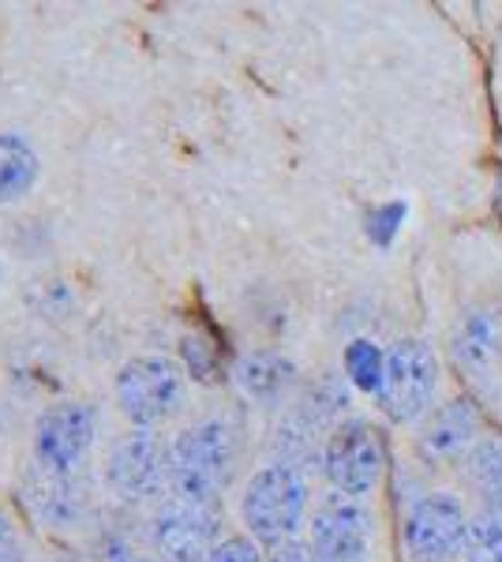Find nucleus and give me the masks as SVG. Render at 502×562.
I'll use <instances>...</instances> for the list:
<instances>
[{"mask_svg":"<svg viewBox=\"0 0 502 562\" xmlns=\"http://www.w3.org/2000/svg\"><path fill=\"white\" fill-rule=\"evenodd\" d=\"M241 465V428L225 416L191 424L169 442V492L191 503H217Z\"/></svg>","mask_w":502,"mask_h":562,"instance_id":"obj_1","label":"nucleus"},{"mask_svg":"<svg viewBox=\"0 0 502 562\" xmlns=\"http://www.w3.org/2000/svg\"><path fill=\"white\" fill-rule=\"evenodd\" d=\"M312 487L293 461H270L255 469L241 495V521L248 537L263 548H278L286 540H297L308 521Z\"/></svg>","mask_w":502,"mask_h":562,"instance_id":"obj_2","label":"nucleus"},{"mask_svg":"<svg viewBox=\"0 0 502 562\" xmlns=\"http://www.w3.org/2000/svg\"><path fill=\"white\" fill-rule=\"evenodd\" d=\"M116 409L132 428L158 431L185 409L188 375L169 357H132L124 360L113 379Z\"/></svg>","mask_w":502,"mask_h":562,"instance_id":"obj_3","label":"nucleus"},{"mask_svg":"<svg viewBox=\"0 0 502 562\" xmlns=\"http://www.w3.org/2000/svg\"><path fill=\"white\" fill-rule=\"evenodd\" d=\"M439 397V357L427 341L405 338L387 352V375L379 390V409L390 424H420Z\"/></svg>","mask_w":502,"mask_h":562,"instance_id":"obj_4","label":"nucleus"},{"mask_svg":"<svg viewBox=\"0 0 502 562\" xmlns=\"http://www.w3.org/2000/svg\"><path fill=\"white\" fill-rule=\"evenodd\" d=\"M323 473L337 495L368 498L387 476V442L376 424L342 420L334 424L323 447Z\"/></svg>","mask_w":502,"mask_h":562,"instance_id":"obj_5","label":"nucleus"},{"mask_svg":"<svg viewBox=\"0 0 502 562\" xmlns=\"http://www.w3.org/2000/svg\"><path fill=\"white\" fill-rule=\"evenodd\" d=\"M105 487L121 503H147L169 487V442L158 431L127 428L109 447Z\"/></svg>","mask_w":502,"mask_h":562,"instance_id":"obj_6","label":"nucleus"},{"mask_svg":"<svg viewBox=\"0 0 502 562\" xmlns=\"http://www.w3.org/2000/svg\"><path fill=\"white\" fill-rule=\"evenodd\" d=\"M465 537H469V510L454 492L416 498L401 525L409 562H454L465 551Z\"/></svg>","mask_w":502,"mask_h":562,"instance_id":"obj_7","label":"nucleus"},{"mask_svg":"<svg viewBox=\"0 0 502 562\" xmlns=\"http://www.w3.org/2000/svg\"><path fill=\"white\" fill-rule=\"evenodd\" d=\"M312 551L319 562H371L376 551V514L364 498L326 495L312 514Z\"/></svg>","mask_w":502,"mask_h":562,"instance_id":"obj_8","label":"nucleus"},{"mask_svg":"<svg viewBox=\"0 0 502 562\" xmlns=\"http://www.w3.org/2000/svg\"><path fill=\"white\" fill-rule=\"evenodd\" d=\"M98 439V409L90 402H57L34 424V461L53 473H79Z\"/></svg>","mask_w":502,"mask_h":562,"instance_id":"obj_9","label":"nucleus"},{"mask_svg":"<svg viewBox=\"0 0 502 562\" xmlns=\"http://www.w3.org/2000/svg\"><path fill=\"white\" fill-rule=\"evenodd\" d=\"M217 503H191L169 495L154 514V551L161 562H207L217 537Z\"/></svg>","mask_w":502,"mask_h":562,"instance_id":"obj_10","label":"nucleus"},{"mask_svg":"<svg viewBox=\"0 0 502 562\" xmlns=\"http://www.w3.org/2000/svg\"><path fill=\"white\" fill-rule=\"evenodd\" d=\"M23 503L34 514V521L49 525V529H71L83 521L90 495L79 473H53L34 461L23 476Z\"/></svg>","mask_w":502,"mask_h":562,"instance_id":"obj_11","label":"nucleus"},{"mask_svg":"<svg viewBox=\"0 0 502 562\" xmlns=\"http://www.w3.org/2000/svg\"><path fill=\"white\" fill-rule=\"evenodd\" d=\"M480 435V413L472 402L454 397L446 405H435L432 413L420 420V454L427 461H458L477 447Z\"/></svg>","mask_w":502,"mask_h":562,"instance_id":"obj_12","label":"nucleus"},{"mask_svg":"<svg viewBox=\"0 0 502 562\" xmlns=\"http://www.w3.org/2000/svg\"><path fill=\"white\" fill-rule=\"evenodd\" d=\"M502 357V319L491 312H469L454 334V360L461 371L488 375Z\"/></svg>","mask_w":502,"mask_h":562,"instance_id":"obj_13","label":"nucleus"},{"mask_svg":"<svg viewBox=\"0 0 502 562\" xmlns=\"http://www.w3.org/2000/svg\"><path fill=\"white\" fill-rule=\"evenodd\" d=\"M42 180V158L31 139L15 132H0V206H12L34 192Z\"/></svg>","mask_w":502,"mask_h":562,"instance_id":"obj_14","label":"nucleus"},{"mask_svg":"<svg viewBox=\"0 0 502 562\" xmlns=\"http://www.w3.org/2000/svg\"><path fill=\"white\" fill-rule=\"evenodd\" d=\"M297 379L293 360H286L281 352H248L236 368V383L244 394L259 405H278L289 394Z\"/></svg>","mask_w":502,"mask_h":562,"instance_id":"obj_15","label":"nucleus"},{"mask_svg":"<svg viewBox=\"0 0 502 562\" xmlns=\"http://www.w3.org/2000/svg\"><path fill=\"white\" fill-rule=\"evenodd\" d=\"M465 480L483 506H502V439H480L465 454Z\"/></svg>","mask_w":502,"mask_h":562,"instance_id":"obj_16","label":"nucleus"},{"mask_svg":"<svg viewBox=\"0 0 502 562\" xmlns=\"http://www.w3.org/2000/svg\"><path fill=\"white\" fill-rule=\"evenodd\" d=\"M382 375H387V352L376 341L356 338L345 346V379L360 390V394H376L382 390Z\"/></svg>","mask_w":502,"mask_h":562,"instance_id":"obj_17","label":"nucleus"},{"mask_svg":"<svg viewBox=\"0 0 502 562\" xmlns=\"http://www.w3.org/2000/svg\"><path fill=\"white\" fill-rule=\"evenodd\" d=\"M465 562H502V506H483L469 518Z\"/></svg>","mask_w":502,"mask_h":562,"instance_id":"obj_18","label":"nucleus"},{"mask_svg":"<svg viewBox=\"0 0 502 562\" xmlns=\"http://www.w3.org/2000/svg\"><path fill=\"white\" fill-rule=\"evenodd\" d=\"M207 562H267L263 543H255L248 532L244 537H222L214 543V551L207 555Z\"/></svg>","mask_w":502,"mask_h":562,"instance_id":"obj_19","label":"nucleus"},{"mask_svg":"<svg viewBox=\"0 0 502 562\" xmlns=\"http://www.w3.org/2000/svg\"><path fill=\"white\" fill-rule=\"evenodd\" d=\"M267 562H319V559H315L312 543L297 537V540L278 543V548H267Z\"/></svg>","mask_w":502,"mask_h":562,"instance_id":"obj_20","label":"nucleus"},{"mask_svg":"<svg viewBox=\"0 0 502 562\" xmlns=\"http://www.w3.org/2000/svg\"><path fill=\"white\" fill-rule=\"evenodd\" d=\"M0 562H26L23 537L8 518H0Z\"/></svg>","mask_w":502,"mask_h":562,"instance_id":"obj_21","label":"nucleus"},{"mask_svg":"<svg viewBox=\"0 0 502 562\" xmlns=\"http://www.w3.org/2000/svg\"><path fill=\"white\" fill-rule=\"evenodd\" d=\"M405 217V206L401 203H390V206H379V214L371 217V237H376L379 244H387L390 237H394V229H398V222Z\"/></svg>","mask_w":502,"mask_h":562,"instance_id":"obj_22","label":"nucleus"},{"mask_svg":"<svg viewBox=\"0 0 502 562\" xmlns=\"http://www.w3.org/2000/svg\"><path fill=\"white\" fill-rule=\"evenodd\" d=\"M105 562H154L147 555H140V551H132V548H113L105 555Z\"/></svg>","mask_w":502,"mask_h":562,"instance_id":"obj_23","label":"nucleus"},{"mask_svg":"<svg viewBox=\"0 0 502 562\" xmlns=\"http://www.w3.org/2000/svg\"><path fill=\"white\" fill-rule=\"evenodd\" d=\"M491 206H495V217L502 222V173L495 177V195H491Z\"/></svg>","mask_w":502,"mask_h":562,"instance_id":"obj_24","label":"nucleus"},{"mask_svg":"<svg viewBox=\"0 0 502 562\" xmlns=\"http://www.w3.org/2000/svg\"><path fill=\"white\" fill-rule=\"evenodd\" d=\"M0 281H4V267H0Z\"/></svg>","mask_w":502,"mask_h":562,"instance_id":"obj_25","label":"nucleus"}]
</instances>
